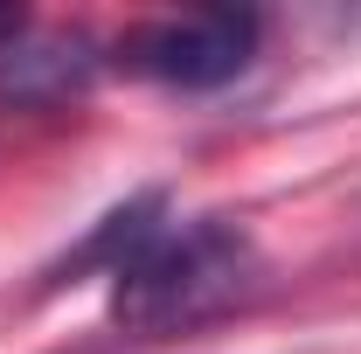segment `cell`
Instances as JSON below:
<instances>
[{"mask_svg":"<svg viewBox=\"0 0 361 354\" xmlns=\"http://www.w3.org/2000/svg\"><path fill=\"white\" fill-rule=\"evenodd\" d=\"M21 35H28V14L21 7H0V49H14Z\"/></svg>","mask_w":361,"mask_h":354,"instance_id":"cell-4","label":"cell"},{"mask_svg":"<svg viewBox=\"0 0 361 354\" xmlns=\"http://www.w3.org/2000/svg\"><path fill=\"white\" fill-rule=\"evenodd\" d=\"M264 285V250L229 216L160 222L126 264L111 271V326L133 341H174L250 306Z\"/></svg>","mask_w":361,"mask_h":354,"instance_id":"cell-1","label":"cell"},{"mask_svg":"<svg viewBox=\"0 0 361 354\" xmlns=\"http://www.w3.org/2000/svg\"><path fill=\"white\" fill-rule=\"evenodd\" d=\"M257 35H264V21L250 7H188V14L139 21L118 42V63L167 90H223L250 70Z\"/></svg>","mask_w":361,"mask_h":354,"instance_id":"cell-2","label":"cell"},{"mask_svg":"<svg viewBox=\"0 0 361 354\" xmlns=\"http://www.w3.org/2000/svg\"><path fill=\"white\" fill-rule=\"evenodd\" d=\"M97 77V56L84 35H21L0 49V97L7 104H70Z\"/></svg>","mask_w":361,"mask_h":354,"instance_id":"cell-3","label":"cell"}]
</instances>
